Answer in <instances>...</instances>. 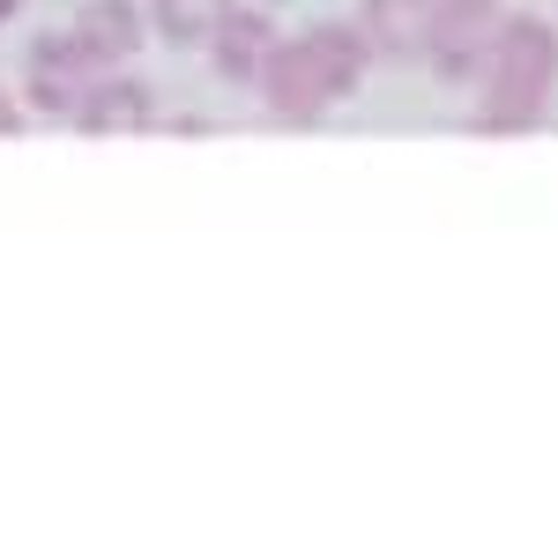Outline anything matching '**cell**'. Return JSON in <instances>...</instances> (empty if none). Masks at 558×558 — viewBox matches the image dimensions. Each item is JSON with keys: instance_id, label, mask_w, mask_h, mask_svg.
I'll list each match as a JSON object with an SVG mask.
<instances>
[{"instance_id": "obj_4", "label": "cell", "mask_w": 558, "mask_h": 558, "mask_svg": "<svg viewBox=\"0 0 558 558\" xmlns=\"http://www.w3.org/2000/svg\"><path fill=\"white\" fill-rule=\"evenodd\" d=\"M75 120H83L89 134H134L157 120V97H149V83H128V75H97L89 83V97L75 105Z\"/></svg>"}, {"instance_id": "obj_11", "label": "cell", "mask_w": 558, "mask_h": 558, "mask_svg": "<svg viewBox=\"0 0 558 558\" xmlns=\"http://www.w3.org/2000/svg\"><path fill=\"white\" fill-rule=\"evenodd\" d=\"M8 15H15V0H0V23H8Z\"/></svg>"}, {"instance_id": "obj_10", "label": "cell", "mask_w": 558, "mask_h": 558, "mask_svg": "<svg viewBox=\"0 0 558 558\" xmlns=\"http://www.w3.org/2000/svg\"><path fill=\"white\" fill-rule=\"evenodd\" d=\"M0 134H15V105L8 97H0Z\"/></svg>"}, {"instance_id": "obj_7", "label": "cell", "mask_w": 558, "mask_h": 558, "mask_svg": "<svg viewBox=\"0 0 558 558\" xmlns=\"http://www.w3.org/2000/svg\"><path fill=\"white\" fill-rule=\"evenodd\" d=\"M209 45H216V68H223L231 83H246V75H260V60H268V23H260L254 8H246V15L231 8V15L216 23Z\"/></svg>"}, {"instance_id": "obj_1", "label": "cell", "mask_w": 558, "mask_h": 558, "mask_svg": "<svg viewBox=\"0 0 558 558\" xmlns=\"http://www.w3.org/2000/svg\"><path fill=\"white\" fill-rule=\"evenodd\" d=\"M365 60H373V45L357 38V31L320 23V31H305V38L268 45V60H260V89H268L276 120H313V112H328L336 97L357 89Z\"/></svg>"}, {"instance_id": "obj_6", "label": "cell", "mask_w": 558, "mask_h": 558, "mask_svg": "<svg viewBox=\"0 0 558 558\" xmlns=\"http://www.w3.org/2000/svg\"><path fill=\"white\" fill-rule=\"evenodd\" d=\"M75 38H83L97 60H128L134 45H142V8H134V0H89Z\"/></svg>"}, {"instance_id": "obj_8", "label": "cell", "mask_w": 558, "mask_h": 558, "mask_svg": "<svg viewBox=\"0 0 558 558\" xmlns=\"http://www.w3.org/2000/svg\"><path fill=\"white\" fill-rule=\"evenodd\" d=\"M149 15L172 45H209L216 23L231 15V0H149Z\"/></svg>"}, {"instance_id": "obj_3", "label": "cell", "mask_w": 558, "mask_h": 558, "mask_svg": "<svg viewBox=\"0 0 558 558\" xmlns=\"http://www.w3.org/2000/svg\"><path fill=\"white\" fill-rule=\"evenodd\" d=\"M97 68H105V60H97L75 31H68V38L52 31V38L31 45V97H38L45 112H75L89 97V83H97Z\"/></svg>"}, {"instance_id": "obj_5", "label": "cell", "mask_w": 558, "mask_h": 558, "mask_svg": "<svg viewBox=\"0 0 558 558\" xmlns=\"http://www.w3.org/2000/svg\"><path fill=\"white\" fill-rule=\"evenodd\" d=\"M365 45L380 52H425L432 45V0H365Z\"/></svg>"}, {"instance_id": "obj_2", "label": "cell", "mask_w": 558, "mask_h": 558, "mask_svg": "<svg viewBox=\"0 0 558 558\" xmlns=\"http://www.w3.org/2000/svg\"><path fill=\"white\" fill-rule=\"evenodd\" d=\"M558 83V31L536 15H507L492 38V89H484V134H521L544 120V97Z\"/></svg>"}, {"instance_id": "obj_9", "label": "cell", "mask_w": 558, "mask_h": 558, "mask_svg": "<svg viewBox=\"0 0 558 558\" xmlns=\"http://www.w3.org/2000/svg\"><path fill=\"white\" fill-rule=\"evenodd\" d=\"M439 15H499V0H432Z\"/></svg>"}]
</instances>
